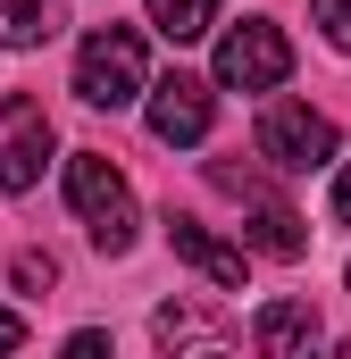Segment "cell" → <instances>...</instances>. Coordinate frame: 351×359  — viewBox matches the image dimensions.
Returning <instances> with one entry per match:
<instances>
[{"label":"cell","instance_id":"30bf717a","mask_svg":"<svg viewBox=\"0 0 351 359\" xmlns=\"http://www.w3.org/2000/svg\"><path fill=\"white\" fill-rule=\"evenodd\" d=\"M251 351H260V359H318V351H326V326H318L310 301H260Z\"/></svg>","mask_w":351,"mask_h":359},{"label":"cell","instance_id":"5bb4252c","mask_svg":"<svg viewBox=\"0 0 351 359\" xmlns=\"http://www.w3.org/2000/svg\"><path fill=\"white\" fill-rule=\"evenodd\" d=\"M59 284V259L51 251H17V292H51Z\"/></svg>","mask_w":351,"mask_h":359},{"label":"cell","instance_id":"8fae6325","mask_svg":"<svg viewBox=\"0 0 351 359\" xmlns=\"http://www.w3.org/2000/svg\"><path fill=\"white\" fill-rule=\"evenodd\" d=\"M67 25V0H0V50H42Z\"/></svg>","mask_w":351,"mask_h":359},{"label":"cell","instance_id":"9a60e30c","mask_svg":"<svg viewBox=\"0 0 351 359\" xmlns=\"http://www.w3.org/2000/svg\"><path fill=\"white\" fill-rule=\"evenodd\" d=\"M59 359H117V343H109L100 326H76V334L59 343Z\"/></svg>","mask_w":351,"mask_h":359},{"label":"cell","instance_id":"52a82bcc","mask_svg":"<svg viewBox=\"0 0 351 359\" xmlns=\"http://www.w3.org/2000/svg\"><path fill=\"white\" fill-rule=\"evenodd\" d=\"M151 100V134L168 142V151H192V142H209V126H218V84H201V76H159V84L143 92Z\"/></svg>","mask_w":351,"mask_h":359},{"label":"cell","instance_id":"ba28073f","mask_svg":"<svg viewBox=\"0 0 351 359\" xmlns=\"http://www.w3.org/2000/svg\"><path fill=\"white\" fill-rule=\"evenodd\" d=\"M151 343L168 359H243V343H234L201 301H159V309H151Z\"/></svg>","mask_w":351,"mask_h":359},{"label":"cell","instance_id":"277c9868","mask_svg":"<svg viewBox=\"0 0 351 359\" xmlns=\"http://www.w3.org/2000/svg\"><path fill=\"white\" fill-rule=\"evenodd\" d=\"M335 151H343V134H335L326 109H310V100H267V109H260V159H267V168L318 176Z\"/></svg>","mask_w":351,"mask_h":359},{"label":"cell","instance_id":"ac0fdd59","mask_svg":"<svg viewBox=\"0 0 351 359\" xmlns=\"http://www.w3.org/2000/svg\"><path fill=\"white\" fill-rule=\"evenodd\" d=\"M343 284H351V276H343Z\"/></svg>","mask_w":351,"mask_h":359},{"label":"cell","instance_id":"7a4b0ae2","mask_svg":"<svg viewBox=\"0 0 351 359\" xmlns=\"http://www.w3.org/2000/svg\"><path fill=\"white\" fill-rule=\"evenodd\" d=\"M143 92H151L143 34L134 25H92L84 42H76V100H92V109H134Z\"/></svg>","mask_w":351,"mask_h":359},{"label":"cell","instance_id":"3957f363","mask_svg":"<svg viewBox=\"0 0 351 359\" xmlns=\"http://www.w3.org/2000/svg\"><path fill=\"white\" fill-rule=\"evenodd\" d=\"M209 184H218V192H234V201L251 209V226H243V251H260V259H301V251H310V226H301V209H293L284 192H267L251 168H226V159H209Z\"/></svg>","mask_w":351,"mask_h":359},{"label":"cell","instance_id":"5b68a950","mask_svg":"<svg viewBox=\"0 0 351 359\" xmlns=\"http://www.w3.org/2000/svg\"><path fill=\"white\" fill-rule=\"evenodd\" d=\"M284 76H293V42H284V25L243 17V25L218 34V84H226V92H276Z\"/></svg>","mask_w":351,"mask_h":359},{"label":"cell","instance_id":"8992f818","mask_svg":"<svg viewBox=\"0 0 351 359\" xmlns=\"http://www.w3.org/2000/svg\"><path fill=\"white\" fill-rule=\"evenodd\" d=\"M51 151H59L51 109L25 100V92H8V100H0V192H34L42 168H51Z\"/></svg>","mask_w":351,"mask_h":359},{"label":"cell","instance_id":"7c38bea8","mask_svg":"<svg viewBox=\"0 0 351 359\" xmlns=\"http://www.w3.org/2000/svg\"><path fill=\"white\" fill-rule=\"evenodd\" d=\"M151 8V25L168 34V42H201L209 25H218V0H143Z\"/></svg>","mask_w":351,"mask_h":359},{"label":"cell","instance_id":"4fadbf2b","mask_svg":"<svg viewBox=\"0 0 351 359\" xmlns=\"http://www.w3.org/2000/svg\"><path fill=\"white\" fill-rule=\"evenodd\" d=\"M310 25H318L335 50H351V0H310Z\"/></svg>","mask_w":351,"mask_h":359},{"label":"cell","instance_id":"e0dca14e","mask_svg":"<svg viewBox=\"0 0 351 359\" xmlns=\"http://www.w3.org/2000/svg\"><path fill=\"white\" fill-rule=\"evenodd\" d=\"M335 217H343V226H351V159H343V168H335Z\"/></svg>","mask_w":351,"mask_h":359},{"label":"cell","instance_id":"6da1fadb","mask_svg":"<svg viewBox=\"0 0 351 359\" xmlns=\"http://www.w3.org/2000/svg\"><path fill=\"white\" fill-rule=\"evenodd\" d=\"M67 209L84 217V234H92V251L100 259H126L134 251V184L117 176V159L109 151H76L67 159Z\"/></svg>","mask_w":351,"mask_h":359},{"label":"cell","instance_id":"2e32d148","mask_svg":"<svg viewBox=\"0 0 351 359\" xmlns=\"http://www.w3.org/2000/svg\"><path fill=\"white\" fill-rule=\"evenodd\" d=\"M17 343H25V318H17V309H0V359L17 351Z\"/></svg>","mask_w":351,"mask_h":359},{"label":"cell","instance_id":"9c48e42d","mask_svg":"<svg viewBox=\"0 0 351 359\" xmlns=\"http://www.w3.org/2000/svg\"><path fill=\"white\" fill-rule=\"evenodd\" d=\"M168 251H176L192 276H201V284H218V292H243V259H251V251H243V243H218L201 217H176V209H168Z\"/></svg>","mask_w":351,"mask_h":359}]
</instances>
